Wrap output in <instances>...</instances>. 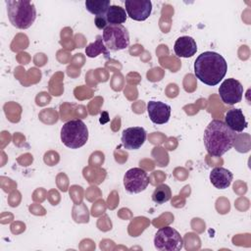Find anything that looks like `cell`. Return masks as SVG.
I'll use <instances>...</instances> for the list:
<instances>
[{
	"mask_svg": "<svg viewBox=\"0 0 251 251\" xmlns=\"http://www.w3.org/2000/svg\"><path fill=\"white\" fill-rule=\"evenodd\" d=\"M154 246L160 251H179L183 247V239L176 229L165 226L157 230L154 236Z\"/></svg>",
	"mask_w": 251,
	"mask_h": 251,
	"instance_id": "cell-6",
	"label": "cell"
},
{
	"mask_svg": "<svg viewBox=\"0 0 251 251\" xmlns=\"http://www.w3.org/2000/svg\"><path fill=\"white\" fill-rule=\"evenodd\" d=\"M149 184V176L141 168H131L124 176V186L126 191L136 194L144 191Z\"/></svg>",
	"mask_w": 251,
	"mask_h": 251,
	"instance_id": "cell-7",
	"label": "cell"
},
{
	"mask_svg": "<svg viewBox=\"0 0 251 251\" xmlns=\"http://www.w3.org/2000/svg\"><path fill=\"white\" fill-rule=\"evenodd\" d=\"M235 139V132L221 120L211 121L203 134V141L208 154L215 157H221L230 150Z\"/></svg>",
	"mask_w": 251,
	"mask_h": 251,
	"instance_id": "cell-2",
	"label": "cell"
},
{
	"mask_svg": "<svg viewBox=\"0 0 251 251\" xmlns=\"http://www.w3.org/2000/svg\"><path fill=\"white\" fill-rule=\"evenodd\" d=\"M122 144L127 150L139 149L146 140V131L142 126H131L123 130Z\"/></svg>",
	"mask_w": 251,
	"mask_h": 251,
	"instance_id": "cell-10",
	"label": "cell"
},
{
	"mask_svg": "<svg viewBox=\"0 0 251 251\" xmlns=\"http://www.w3.org/2000/svg\"><path fill=\"white\" fill-rule=\"evenodd\" d=\"M94 23H95L96 27H97V28H99V29H104V28L108 25V23H107V20H106L105 15L95 17V19H94Z\"/></svg>",
	"mask_w": 251,
	"mask_h": 251,
	"instance_id": "cell-19",
	"label": "cell"
},
{
	"mask_svg": "<svg viewBox=\"0 0 251 251\" xmlns=\"http://www.w3.org/2000/svg\"><path fill=\"white\" fill-rule=\"evenodd\" d=\"M174 51L179 58H190L197 51L196 41L191 36H180L175 42Z\"/></svg>",
	"mask_w": 251,
	"mask_h": 251,
	"instance_id": "cell-12",
	"label": "cell"
},
{
	"mask_svg": "<svg viewBox=\"0 0 251 251\" xmlns=\"http://www.w3.org/2000/svg\"><path fill=\"white\" fill-rule=\"evenodd\" d=\"M125 7L127 16L138 22L147 20L152 12V2L150 0H126Z\"/></svg>",
	"mask_w": 251,
	"mask_h": 251,
	"instance_id": "cell-9",
	"label": "cell"
},
{
	"mask_svg": "<svg viewBox=\"0 0 251 251\" xmlns=\"http://www.w3.org/2000/svg\"><path fill=\"white\" fill-rule=\"evenodd\" d=\"M85 54L89 58H95L100 54H103L106 58H109L110 53L103 42L102 35H97L96 40L87 45V47L85 48Z\"/></svg>",
	"mask_w": 251,
	"mask_h": 251,
	"instance_id": "cell-16",
	"label": "cell"
},
{
	"mask_svg": "<svg viewBox=\"0 0 251 251\" xmlns=\"http://www.w3.org/2000/svg\"><path fill=\"white\" fill-rule=\"evenodd\" d=\"M211 183L218 189L227 188L232 181L233 175L230 171L223 167L214 168L209 176Z\"/></svg>",
	"mask_w": 251,
	"mask_h": 251,
	"instance_id": "cell-14",
	"label": "cell"
},
{
	"mask_svg": "<svg viewBox=\"0 0 251 251\" xmlns=\"http://www.w3.org/2000/svg\"><path fill=\"white\" fill-rule=\"evenodd\" d=\"M172 197V191L169 185L162 183L158 185L152 193V200L157 205H162L168 202Z\"/></svg>",
	"mask_w": 251,
	"mask_h": 251,
	"instance_id": "cell-18",
	"label": "cell"
},
{
	"mask_svg": "<svg viewBox=\"0 0 251 251\" xmlns=\"http://www.w3.org/2000/svg\"><path fill=\"white\" fill-rule=\"evenodd\" d=\"M227 72L226 59L217 52L205 51L194 62V75L204 84L215 86L225 77Z\"/></svg>",
	"mask_w": 251,
	"mask_h": 251,
	"instance_id": "cell-1",
	"label": "cell"
},
{
	"mask_svg": "<svg viewBox=\"0 0 251 251\" xmlns=\"http://www.w3.org/2000/svg\"><path fill=\"white\" fill-rule=\"evenodd\" d=\"M219 94L225 104L234 105L239 103L242 99L243 86L240 81L235 78H226L221 83Z\"/></svg>",
	"mask_w": 251,
	"mask_h": 251,
	"instance_id": "cell-8",
	"label": "cell"
},
{
	"mask_svg": "<svg viewBox=\"0 0 251 251\" xmlns=\"http://www.w3.org/2000/svg\"><path fill=\"white\" fill-rule=\"evenodd\" d=\"M7 15L13 26L26 29L32 25L36 19V8L30 1L7 0Z\"/></svg>",
	"mask_w": 251,
	"mask_h": 251,
	"instance_id": "cell-3",
	"label": "cell"
},
{
	"mask_svg": "<svg viewBox=\"0 0 251 251\" xmlns=\"http://www.w3.org/2000/svg\"><path fill=\"white\" fill-rule=\"evenodd\" d=\"M108 25H122L126 21L127 14L125 8L111 5L105 14Z\"/></svg>",
	"mask_w": 251,
	"mask_h": 251,
	"instance_id": "cell-15",
	"label": "cell"
},
{
	"mask_svg": "<svg viewBox=\"0 0 251 251\" xmlns=\"http://www.w3.org/2000/svg\"><path fill=\"white\" fill-rule=\"evenodd\" d=\"M148 117L156 125H164L171 117V106L161 101H149L147 103Z\"/></svg>",
	"mask_w": 251,
	"mask_h": 251,
	"instance_id": "cell-11",
	"label": "cell"
},
{
	"mask_svg": "<svg viewBox=\"0 0 251 251\" xmlns=\"http://www.w3.org/2000/svg\"><path fill=\"white\" fill-rule=\"evenodd\" d=\"M61 140L71 149L82 147L88 140V128L79 119L71 120L61 127Z\"/></svg>",
	"mask_w": 251,
	"mask_h": 251,
	"instance_id": "cell-4",
	"label": "cell"
},
{
	"mask_svg": "<svg viewBox=\"0 0 251 251\" xmlns=\"http://www.w3.org/2000/svg\"><path fill=\"white\" fill-rule=\"evenodd\" d=\"M226 125L234 132H241L248 126L243 112L238 108L229 109L225 116Z\"/></svg>",
	"mask_w": 251,
	"mask_h": 251,
	"instance_id": "cell-13",
	"label": "cell"
},
{
	"mask_svg": "<svg viewBox=\"0 0 251 251\" xmlns=\"http://www.w3.org/2000/svg\"><path fill=\"white\" fill-rule=\"evenodd\" d=\"M102 39L109 51L124 50L129 45V33L123 25H108L103 29Z\"/></svg>",
	"mask_w": 251,
	"mask_h": 251,
	"instance_id": "cell-5",
	"label": "cell"
},
{
	"mask_svg": "<svg viewBox=\"0 0 251 251\" xmlns=\"http://www.w3.org/2000/svg\"><path fill=\"white\" fill-rule=\"evenodd\" d=\"M85 8L86 10L94 15L97 16H103L106 14L107 10L111 6L110 0H86L85 1Z\"/></svg>",
	"mask_w": 251,
	"mask_h": 251,
	"instance_id": "cell-17",
	"label": "cell"
}]
</instances>
